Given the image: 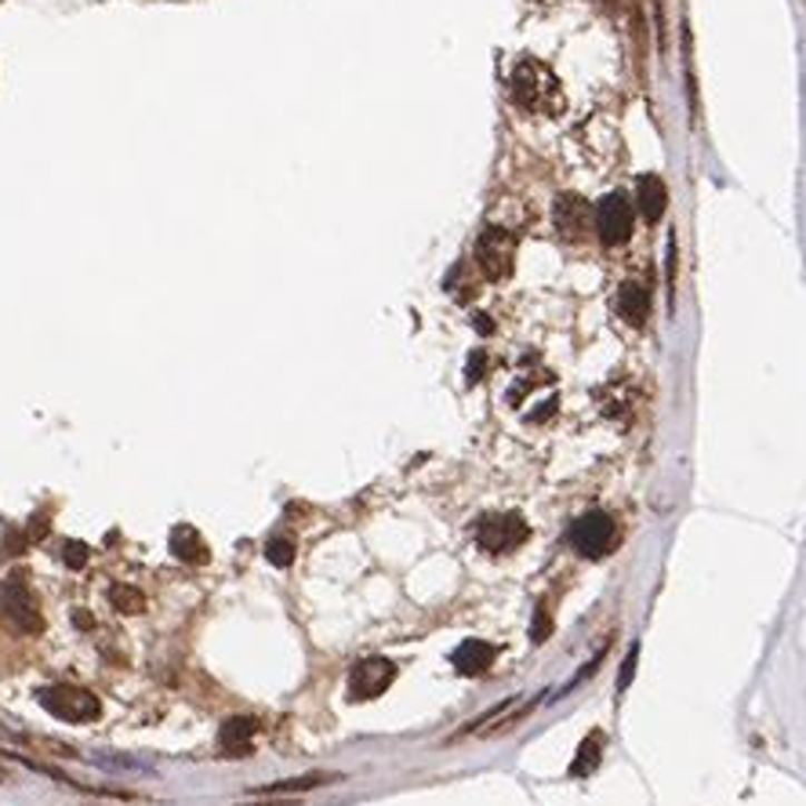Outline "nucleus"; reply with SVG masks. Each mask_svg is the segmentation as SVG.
I'll return each instance as SVG.
<instances>
[{"label":"nucleus","instance_id":"nucleus-1","mask_svg":"<svg viewBox=\"0 0 806 806\" xmlns=\"http://www.w3.org/2000/svg\"><path fill=\"white\" fill-rule=\"evenodd\" d=\"M509 95H512V102H517L520 109H527V114L552 117V114H560V109H563L560 80H556L552 69L545 62H538V59L517 62V69H512V77H509Z\"/></svg>","mask_w":806,"mask_h":806},{"label":"nucleus","instance_id":"nucleus-2","mask_svg":"<svg viewBox=\"0 0 806 806\" xmlns=\"http://www.w3.org/2000/svg\"><path fill=\"white\" fill-rule=\"evenodd\" d=\"M37 701L45 705V712H51L62 723H95L102 716V701L95 698L88 687L77 684H51L37 690Z\"/></svg>","mask_w":806,"mask_h":806},{"label":"nucleus","instance_id":"nucleus-3","mask_svg":"<svg viewBox=\"0 0 806 806\" xmlns=\"http://www.w3.org/2000/svg\"><path fill=\"white\" fill-rule=\"evenodd\" d=\"M567 545H571L578 556L586 560H603V556L615 552L618 545V523L607 517V512L592 509L586 517H578L567 531Z\"/></svg>","mask_w":806,"mask_h":806},{"label":"nucleus","instance_id":"nucleus-4","mask_svg":"<svg viewBox=\"0 0 806 806\" xmlns=\"http://www.w3.org/2000/svg\"><path fill=\"white\" fill-rule=\"evenodd\" d=\"M0 610H4L8 621L26 636H37L40 629H45V615H40L37 596L30 589V578H26L22 571L8 574V581L0 586Z\"/></svg>","mask_w":806,"mask_h":806},{"label":"nucleus","instance_id":"nucleus-5","mask_svg":"<svg viewBox=\"0 0 806 806\" xmlns=\"http://www.w3.org/2000/svg\"><path fill=\"white\" fill-rule=\"evenodd\" d=\"M531 538V527L523 523L520 512H488L476 523V545L488 552H512Z\"/></svg>","mask_w":806,"mask_h":806},{"label":"nucleus","instance_id":"nucleus-6","mask_svg":"<svg viewBox=\"0 0 806 806\" xmlns=\"http://www.w3.org/2000/svg\"><path fill=\"white\" fill-rule=\"evenodd\" d=\"M476 262L491 281H505L517 262V236L502 226H488L476 240Z\"/></svg>","mask_w":806,"mask_h":806},{"label":"nucleus","instance_id":"nucleus-7","mask_svg":"<svg viewBox=\"0 0 806 806\" xmlns=\"http://www.w3.org/2000/svg\"><path fill=\"white\" fill-rule=\"evenodd\" d=\"M632 222H636V212L625 193H607V197L596 204V233H600V240L607 247H618L629 240Z\"/></svg>","mask_w":806,"mask_h":806},{"label":"nucleus","instance_id":"nucleus-8","mask_svg":"<svg viewBox=\"0 0 806 806\" xmlns=\"http://www.w3.org/2000/svg\"><path fill=\"white\" fill-rule=\"evenodd\" d=\"M393 679H396V661H389V658H382V655L356 661L353 672H350V698H353V701H374V698H382V694L393 687Z\"/></svg>","mask_w":806,"mask_h":806},{"label":"nucleus","instance_id":"nucleus-9","mask_svg":"<svg viewBox=\"0 0 806 806\" xmlns=\"http://www.w3.org/2000/svg\"><path fill=\"white\" fill-rule=\"evenodd\" d=\"M556 229H560L563 240H581V233L589 229V204L574 197V193H563L560 200H556Z\"/></svg>","mask_w":806,"mask_h":806},{"label":"nucleus","instance_id":"nucleus-10","mask_svg":"<svg viewBox=\"0 0 806 806\" xmlns=\"http://www.w3.org/2000/svg\"><path fill=\"white\" fill-rule=\"evenodd\" d=\"M494 658H498V647L488 643V639H465L451 655V665L462 676H483L494 665Z\"/></svg>","mask_w":806,"mask_h":806},{"label":"nucleus","instance_id":"nucleus-11","mask_svg":"<svg viewBox=\"0 0 806 806\" xmlns=\"http://www.w3.org/2000/svg\"><path fill=\"white\" fill-rule=\"evenodd\" d=\"M255 734H258V719L255 716H233V719L222 723L218 748L226 756H244V753H252Z\"/></svg>","mask_w":806,"mask_h":806},{"label":"nucleus","instance_id":"nucleus-12","mask_svg":"<svg viewBox=\"0 0 806 806\" xmlns=\"http://www.w3.org/2000/svg\"><path fill=\"white\" fill-rule=\"evenodd\" d=\"M171 556L175 560H183L189 567H200L212 560V552H207V541L200 538L197 527H189V523H178L175 531H171Z\"/></svg>","mask_w":806,"mask_h":806},{"label":"nucleus","instance_id":"nucleus-13","mask_svg":"<svg viewBox=\"0 0 806 806\" xmlns=\"http://www.w3.org/2000/svg\"><path fill=\"white\" fill-rule=\"evenodd\" d=\"M615 309H618V316L625 320V324L639 327L647 320V313H650V291L643 284H636V281L621 284L618 295H615Z\"/></svg>","mask_w":806,"mask_h":806},{"label":"nucleus","instance_id":"nucleus-14","mask_svg":"<svg viewBox=\"0 0 806 806\" xmlns=\"http://www.w3.org/2000/svg\"><path fill=\"white\" fill-rule=\"evenodd\" d=\"M636 200H639V215L647 222H661L665 207H669V189L658 175H643L636 183Z\"/></svg>","mask_w":806,"mask_h":806},{"label":"nucleus","instance_id":"nucleus-15","mask_svg":"<svg viewBox=\"0 0 806 806\" xmlns=\"http://www.w3.org/2000/svg\"><path fill=\"white\" fill-rule=\"evenodd\" d=\"M600 759H603V730H592V734H586V741L578 745L571 774L574 777H589V774L600 770Z\"/></svg>","mask_w":806,"mask_h":806},{"label":"nucleus","instance_id":"nucleus-16","mask_svg":"<svg viewBox=\"0 0 806 806\" xmlns=\"http://www.w3.org/2000/svg\"><path fill=\"white\" fill-rule=\"evenodd\" d=\"M327 782H338V774H302V777H287V782H273V785H262L255 788V796H284V792H309V788H320V785H327Z\"/></svg>","mask_w":806,"mask_h":806},{"label":"nucleus","instance_id":"nucleus-17","mask_svg":"<svg viewBox=\"0 0 806 806\" xmlns=\"http://www.w3.org/2000/svg\"><path fill=\"white\" fill-rule=\"evenodd\" d=\"M109 603H114L120 615H142L146 596L138 589H131V586H109Z\"/></svg>","mask_w":806,"mask_h":806},{"label":"nucleus","instance_id":"nucleus-18","mask_svg":"<svg viewBox=\"0 0 806 806\" xmlns=\"http://www.w3.org/2000/svg\"><path fill=\"white\" fill-rule=\"evenodd\" d=\"M266 556H269V563L273 567H281V571H287L291 563H295V545H291V538H269L266 541Z\"/></svg>","mask_w":806,"mask_h":806},{"label":"nucleus","instance_id":"nucleus-19","mask_svg":"<svg viewBox=\"0 0 806 806\" xmlns=\"http://www.w3.org/2000/svg\"><path fill=\"white\" fill-rule=\"evenodd\" d=\"M88 545H85V541H66V545H62V560H66V567H69V571H80V567H85L88 563Z\"/></svg>","mask_w":806,"mask_h":806},{"label":"nucleus","instance_id":"nucleus-20","mask_svg":"<svg viewBox=\"0 0 806 806\" xmlns=\"http://www.w3.org/2000/svg\"><path fill=\"white\" fill-rule=\"evenodd\" d=\"M636 665H639V643H632V647H629V655H625V665H621V672H618V694H625V690L632 687Z\"/></svg>","mask_w":806,"mask_h":806},{"label":"nucleus","instance_id":"nucleus-21","mask_svg":"<svg viewBox=\"0 0 806 806\" xmlns=\"http://www.w3.org/2000/svg\"><path fill=\"white\" fill-rule=\"evenodd\" d=\"M603 658H607V650H600V655H596V658H592L589 665H581V669H578V672L571 676V684H567V687H563L560 694H571L574 687H581V684H586V679H589V676H592V672H596V669H600V665H603Z\"/></svg>","mask_w":806,"mask_h":806},{"label":"nucleus","instance_id":"nucleus-22","mask_svg":"<svg viewBox=\"0 0 806 806\" xmlns=\"http://www.w3.org/2000/svg\"><path fill=\"white\" fill-rule=\"evenodd\" d=\"M549 636H552V618H549V610H545V607H538V618H534L531 639H534V643H545Z\"/></svg>","mask_w":806,"mask_h":806},{"label":"nucleus","instance_id":"nucleus-23","mask_svg":"<svg viewBox=\"0 0 806 806\" xmlns=\"http://www.w3.org/2000/svg\"><path fill=\"white\" fill-rule=\"evenodd\" d=\"M483 367H488V356H483V353H472V356H469L465 379H469V382H480V379H483Z\"/></svg>","mask_w":806,"mask_h":806},{"label":"nucleus","instance_id":"nucleus-24","mask_svg":"<svg viewBox=\"0 0 806 806\" xmlns=\"http://www.w3.org/2000/svg\"><path fill=\"white\" fill-rule=\"evenodd\" d=\"M73 621H77V629H95V621H91V615H88V610H77V615H73Z\"/></svg>","mask_w":806,"mask_h":806},{"label":"nucleus","instance_id":"nucleus-25","mask_svg":"<svg viewBox=\"0 0 806 806\" xmlns=\"http://www.w3.org/2000/svg\"><path fill=\"white\" fill-rule=\"evenodd\" d=\"M255 806H298V799H287V803H273V799H262Z\"/></svg>","mask_w":806,"mask_h":806}]
</instances>
